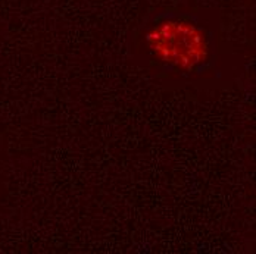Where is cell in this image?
<instances>
[{"label":"cell","mask_w":256,"mask_h":254,"mask_svg":"<svg viewBox=\"0 0 256 254\" xmlns=\"http://www.w3.org/2000/svg\"><path fill=\"white\" fill-rule=\"evenodd\" d=\"M138 40L146 54L168 72L199 75L215 60L214 32L192 12H154L140 26Z\"/></svg>","instance_id":"obj_1"}]
</instances>
